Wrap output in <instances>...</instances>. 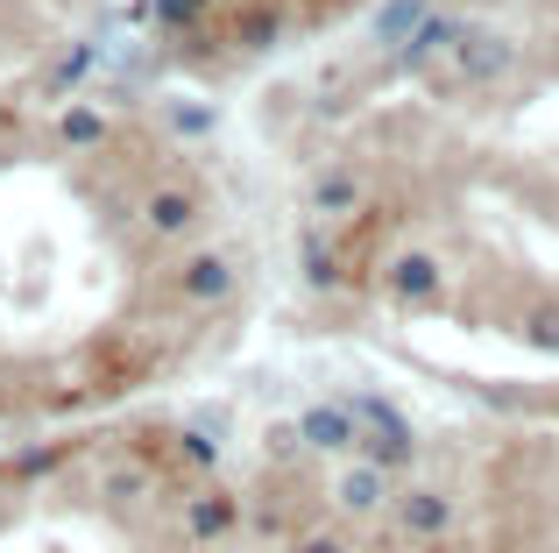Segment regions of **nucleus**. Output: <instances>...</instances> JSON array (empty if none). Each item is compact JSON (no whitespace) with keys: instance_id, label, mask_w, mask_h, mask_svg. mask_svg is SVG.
Segmentation results:
<instances>
[{"instance_id":"13","label":"nucleus","mask_w":559,"mask_h":553,"mask_svg":"<svg viewBox=\"0 0 559 553\" xmlns=\"http://www.w3.org/2000/svg\"><path fill=\"white\" fill-rule=\"evenodd\" d=\"M312 207L319 213H355L361 207V178L355 170H326V178L312 185Z\"/></svg>"},{"instance_id":"23","label":"nucleus","mask_w":559,"mask_h":553,"mask_svg":"<svg viewBox=\"0 0 559 553\" xmlns=\"http://www.w3.org/2000/svg\"><path fill=\"white\" fill-rule=\"evenodd\" d=\"M552 419H559V390H552Z\"/></svg>"},{"instance_id":"12","label":"nucleus","mask_w":559,"mask_h":553,"mask_svg":"<svg viewBox=\"0 0 559 553\" xmlns=\"http://www.w3.org/2000/svg\"><path fill=\"white\" fill-rule=\"evenodd\" d=\"M234 518H241V511H234V497H219V490H213V497H191L185 532H191V540H227Z\"/></svg>"},{"instance_id":"19","label":"nucleus","mask_w":559,"mask_h":553,"mask_svg":"<svg viewBox=\"0 0 559 553\" xmlns=\"http://www.w3.org/2000/svg\"><path fill=\"white\" fill-rule=\"evenodd\" d=\"M290 553H347V540H341V532H298Z\"/></svg>"},{"instance_id":"7","label":"nucleus","mask_w":559,"mask_h":553,"mask_svg":"<svg viewBox=\"0 0 559 553\" xmlns=\"http://www.w3.org/2000/svg\"><path fill=\"white\" fill-rule=\"evenodd\" d=\"M461 36H467V22L461 14H425L418 28H411V43L396 57H404V64H439V57H453L461 50Z\"/></svg>"},{"instance_id":"2","label":"nucleus","mask_w":559,"mask_h":553,"mask_svg":"<svg viewBox=\"0 0 559 553\" xmlns=\"http://www.w3.org/2000/svg\"><path fill=\"white\" fill-rule=\"evenodd\" d=\"M382 284H390L396 305H439L447 276H439V256H432V249H404L390 270H382Z\"/></svg>"},{"instance_id":"14","label":"nucleus","mask_w":559,"mask_h":553,"mask_svg":"<svg viewBox=\"0 0 559 553\" xmlns=\"http://www.w3.org/2000/svg\"><path fill=\"white\" fill-rule=\"evenodd\" d=\"M57 136H64V150H93V142H107V114L99 107H64Z\"/></svg>"},{"instance_id":"3","label":"nucleus","mask_w":559,"mask_h":553,"mask_svg":"<svg viewBox=\"0 0 559 553\" xmlns=\"http://www.w3.org/2000/svg\"><path fill=\"white\" fill-rule=\"evenodd\" d=\"M178 298H185V305H227V298H234V263H227L219 249L185 256V270H178Z\"/></svg>"},{"instance_id":"21","label":"nucleus","mask_w":559,"mask_h":553,"mask_svg":"<svg viewBox=\"0 0 559 553\" xmlns=\"http://www.w3.org/2000/svg\"><path fill=\"white\" fill-rule=\"evenodd\" d=\"M185 461H199V469H205V461H213V433H185Z\"/></svg>"},{"instance_id":"6","label":"nucleus","mask_w":559,"mask_h":553,"mask_svg":"<svg viewBox=\"0 0 559 553\" xmlns=\"http://www.w3.org/2000/svg\"><path fill=\"white\" fill-rule=\"evenodd\" d=\"M333 504H341L347 518H376L382 504H390V475H382L376 461H355V469L333 483Z\"/></svg>"},{"instance_id":"16","label":"nucleus","mask_w":559,"mask_h":553,"mask_svg":"<svg viewBox=\"0 0 559 553\" xmlns=\"http://www.w3.org/2000/svg\"><path fill=\"white\" fill-rule=\"evenodd\" d=\"M305 276H312V284H341V263H333V249H319V242H305Z\"/></svg>"},{"instance_id":"11","label":"nucleus","mask_w":559,"mask_h":553,"mask_svg":"<svg viewBox=\"0 0 559 553\" xmlns=\"http://www.w3.org/2000/svg\"><path fill=\"white\" fill-rule=\"evenodd\" d=\"M156 114H164V128H170V136H185V142H199V136H213V128H219V114L205 107V99H185V93L156 99Z\"/></svg>"},{"instance_id":"22","label":"nucleus","mask_w":559,"mask_h":553,"mask_svg":"<svg viewBox=\"0 0 559 553\" xmlns=\"http://www.w3.org/2000/svg\"><path fill=\"white\" fill-rule=\"evenodd\" d=\"M128 497H142V475H135V469L114 475V504H128Z\"/></svg>"},{"instance_id":"20","label":"nucleus","mask_w":559,"mask_h":553,"mask_svg":"<svg viewBox=\"0 0 559 553\" xmlns=\"http://www.w3.org/2000/svg\"><path fill=\"white\" fill-rule=\"evenodd\" d=\"M532 348H559V313H538L532 319Z\"/></svg>"},{"instance_id":"17","label":"nucleus","mask_w":559,"mask_h":553,"mask_svg":"<svg viewBox=\"0 0 559 553\" xmlns=\"http://www.w3.org/2000/svg\"><path fill=\"white\" fill-rule=\"evenodd\" d=\"M85 64H93V43H79V50H71L64 64L50 71V93H64V85H79V79H85Z\"/></svg>"},{"instance_id":"18","label":"nucleus","mask_w":559,"mask_h":553,"mask_svg":"<svg viewBox=\"0 0 559 553\" xmlns=\"http://www.w3.org/2000/svg\"><path fill=\"white\" fill-rule=\"evenodd\" d=\"M241 43H248V50H262V43H276V14H248V22H241Z\"/></svg>"},{"instance_id":"4","label":"nucleus","mask_w":559,"mask_h":553,"mask_svg":"<svg viewBox=\"0 0 559 553\" xmlns=\"http://www.w3.org/2000/svg\"><path fill=\"white\" fill-rule=\"evenodd\" d=\"M298 440L319 447V455H347V447L361 440V426H355L347 404H305V412H298Z\"/></svg>"},{"instance_id":"5","label":"nucleus","mask_w":559,"mask_h":553,"mask_svg":"<svg viewBox=\"0 0 559 553\" xmlns=\"http://www.w3.org/2000/svg\"><path fill=\"white\" fill-rule=\"evenodd\" d=\"M453 71H461V79H475V85H481V79H503V71H510V36L467 22L461 50H453Z\"/></svg>"},{"instance_id":"8","label":"nucleus","mask_w":559,"mask_h":553,"mask_svg":"<svg viewBox=\"0 0 559 553\" xmlns=\"http://www.w3.org/2000/svg\"><path fill=\"white\" fill-rule=\"evenodd\" d=\"M396 526H404L411 540H439V532L453 526V504L439 497V490H404V497H396Z\"/></svg>"},{"instance_id":"1","label":"nucleus","mask_w":559,"mask_h":553,"mask_svg":"<svg viewBox=\"0 0 559 553\" xmlns=\"http://www.w3.org/2000/svg\"><path fill=\"white\" fill-rule=\"evenodd\" d=\"M355 426H361V440H369V461H376L382 475H404L411 461H418V433H411V419L396 412V404L361 398V404H355Z\"/></svg>"},{"instance_id":"15","label":"nucleus","mask_w":559,"mask_h":553,"mask_svg":"<svg viewBox=\"0 0 559 553\" xmlns=\"http://www.w3.org/2000/svg\"><path fill=\"white\" fill-rule=\"evenodd\" d=\"M205 8H213V0H156V22H164V28H191Z\"/></svg>"},{"instance_id":"9","label":"nucleus","mask_w":559,"mask_h":553,"mask_svg":"<svg viewBox=\"0 0 559 553\" xmlns=\"http://www.w3.org/2000/svg\"><path fill=\"white\" fill-rule=\"evenodd\" d=\"M191 221H199V199H191L185 185H164V192H150V227H156L164 242L191 235Z\"/></svg>"},{"instance_id":"10","label":"nucleus","mask_w":559,"mask_h":553,"mask_svg":"<svg viewBox=\"0 0 559 553\" xmlns=\"http://www.w3.org/2000/svg\"><path fill=\"white\" fill-rule=\"evenodd\" d=\"M425 14H432L425 0H382L369 28H376V43H382V50H404V43H411V28H418Z\"/></svg>"}]
</instances>
